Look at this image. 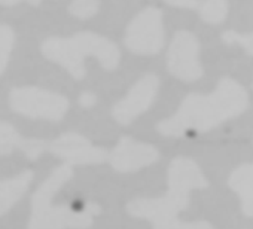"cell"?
<instances>
[{"instance_id": "cell-1", "label": "cell", "mask_w": 253, "mask_h": 229, "mask_svg": "<svg viewBox=\"0 0 253 229\" xmlns=\"http://www.w3.org/2000/svg\"><path fill=\"white\" fill-rule=\"evenodd\" d=\"M249 107V94L231 77H222L209 94L192 92L180 103L170 118L155 125L164 137H183L188 133H209L216 127L240 116Z\"/></svg>"}, {"instance_id": "cell-2", "label": "cell", "mask_w": 253, "mask_h": 229, "mask_svg": "<svg viewBox=\"0 0 253 229\" xmlns=\"http://www.w3.org/2000/svg\"><path fill=\"white\" fill-rule=\"evenodd\" d=\"M167 192L158 198H136L126 204V211L146 219L152 229H214L207 220L186 222L179 217L189 207L191 192L206 189L209 182L200 165L191 158H174L167 168Z\"/></svg>"}, {"instance_id": "cell-3", "label": "cell", "mask_w": 253, "mask_h": 229, "mask_svg": "<svg viewBox=\"0 0 253 229\" xmlns=\"http://www.w3.org/2000/svg\"><path fill=\"white\" fill-rule=\"evenodd\" d=\"M73 177V168L69 164L57 167L32 196V214L29 229H89L94 217L101 208L95 202H88L82 210H73L69 205H54V195Z\"/></svg>"}, {"instance_id": "cell-4", "label": "cell", "mask_w": 253, "mask_h": 229, "mask_svg": "<svg viewBox=\"0 0 253 229\" xmlns=\"http://www.w3.org/2000/svg\"><path fill=\"white\" fill-rule=\"evenodd\" d=\"M41 51L45 58L60 64L76 80L86 75L85 60L95 58L104 70H115L121 61L119 48L104 36L91 32H79L70 38H49Z\"/></svg>"}, {"instance_id": "cell-5", "label": "cell", "mask_w": 253, "mask_h": 229, "mask_svg": "<svg viewBox=\"0 0 253 229\" xmlns=\"http://www.w3.org/2000/svg\"><path fill=\"white\" fill-rule=\"evenodd\" d=\"M9 104L14 112L32 119H45L58 122L69 110V100L57 92L36 88H14L9 94Z\"/></svg>"}, {"instance_id": "cell-6", "label": "cell", "mask_w": 253, "mask_h": 229, "mask_svg": "<svg viewBox=\"0 0 253 229\" xmlns=\"http://www.w3.org/2000/svg\"><path fill=\"white\" fill-rule=\"evenodd\" d=\"M166 42L163 11L157 8H146L139 12L126 26L124 43L133 54L155 55Z\"/></svg>"}, {"instance_id": "cell-7", "label": "cell", "mask_w": 253, "mask_h": 229, "mask_svg": "<svg viewBox=\"0 0 253 229\" xmlns=\"http://www.w3.org/2000/svg\"><path fill=\"white\" fill-rule=\"evenodd\" d=\"M167 70L183 82L198 80L204 70L200 63V42L188 30L174 35L166 58Z\"/></svg>"}, {"instance_id": "cell-8", "label": "cell", "mask_w": 253, "mask_h": 229, "mask_svg": "<svg viewBox=\"0 0 253 229\" xmlns=\"http://www.w3.org/2000/svg\"><path fill=\"white\" fill-rule=\"evenodd\" d=\"M160 79L149 73L142 76L126 92L124 98L116 101L112 107V118L119 125H130L140 114H143L158 95Z\"/></svg>"}, {"instance_id": "cell-9", "label": "cell", "mask_w": 253, "mask_h": 229, "mask_svg": "<svg viewBox=\"0 0 253 229\" xmlns=\"http://www.w3.org/2000/svg\"><path fill=\"white\" fill-rule=\"evenodd\" d=\"M48 151L69 165H98L109 159V151L92 145L86 137L66 133L49 143Z\"/></svg>"}, {"instance_id": "cell-10", "label": "cell", "mask_w": 253, "mask_h": 229, "mask_svg": "<svg viewBox=\"0 0 253 229\" xmlns=\"http://www.w3.org/2000/svg\"><path fill=\"white\" fill-rule=\"evenodd\" d=\"M158 159L160 152L155 146L131 137H121L109 152L107 162L118 173H134L155 164Z\"/></svg>"}, {"instance_id": "cell-11", "label": "cell", "mask_w": 253, "mask_h": 229, "mask_svg": "<svg viewBox=\"0 0 253 229\" xmlns=\"http://www.w3.org/2000/svg\"><path fill=\"white\" fill-rule=\"evenodd\" d=\"M48 146L41 139H24L11 124L0 122V155H11L15 149H20L30 161H36Z\"/></svg>"}, {"instance_id": "cell-12", "label": "cell", "mask_w": 253, "mask_h": 229, "mask_svg": "<svg viewBox=\"0 0 253 229\" xmlns=\"http://www.w3.org/2000/svg\"><path fill=\"white\" fill-rule=\"evenodd\" d=\"M228 186L238 196L243 214L253 217V162L237 167L229 174Z\"/></svg>"}, {"instance_id": "cell-13", "label": "cell", "mask_w": 253, "mask_h": 229, "mask_svg": "<svg viewBox=\"0 0 253 229\" xmlns=\"http://www.w3.org/2000/svg\"><path fill=\"white\" fill-rule=\"evenodd\" d=\"M33 182V171L27 170L15 177L0 180V216L9 211L27 192Z\"/></svg>"}, {"instance_id": "cell-14", "label": "cell", "mask_w": 253, "mask_h": 229, "mask_svg": "<svg viewBox=\"0 0 253 229\" xmlns=\"http://www.w3.org/2000/svg\"><path fill=\"white\" fill-rule=\"evenodd\" d=\"M228 11L226 0H204L198 8L201 20L209 24H220L226 18Z\"/></svg>"}, {"instance_id": "cell-15", "label": "cell", "mask_w": 253, "mask_h": 229, "mask_svg": "<svg viewBox=\"0 0 253 229\" xmlns=\"http://www.w3.org/2000/svg\"><path fill=\"white\" fill-rule=\"evenodd\" d=\"M15 43V33L9 26L0 24V75L5 72Z\"/></svg>"}, {"instance_id": "cell-16", "label": "cell", "mask_w": 253, "mask_h": 229, "mask_svg": "<svg viewBox=\"0 0 253 229\" xmlns=\"http://www.w3.org/2000/svg\"><path fill=\"white\" fill-rule=\"evenodd\" d=\"M100 11V0H72L69 5V12L79 18V20H88L97 15Z\"/></svg>"}, {"instance_id": "cell-17", "label": "cell", "mask_w": 253, "mask_h": 229, "mask_svg": "<svg viewBox=\"0 0 253 229\" xmlns=\"http://www.w3.org/2000/svg\"><path fill=\"white\" fill-rule=\"evenodd\" d=\"M222 40L225 45L228 46H241L247 55L253 57V33H246V35H240L238 32L234 30H228L222 33Z\"/></svg>"}, {"instance_id": "cell-18", "label": "cell", "mask_w": 253, "mask_h": 229, "mask_svg": "<svg viewBox=\"0 0 253 229\" xmlns=\"http://www.w3.org/2000/svg\"><path fill=\"white\" fill-rule=\"evenodd\" d=\"M170 6L180 8V9H198L201 2L200 0H164Z\"/></svg>"}, {"instance_id": "cell-19", "label": "cell", "mask_w": 253, "mask_h": 229, "mask_svg": "<svg viewBox=\"0 0 253 229\" xmlns=\"http://www.w3.org/2000/svg\"><path fill=\"white\" fill-rule=\"evenodd\" d=\"M79 104L82 107H92L95 103H97V95L91 91H84L81 95H79Z\"/></svg>"}, {"instance_id": "cell-20", "label": "cell", "mask_w": 253, "mask_h": 229, "mask_svg": "<svg viewBox=\"0 0 253 229\" xmlns=\"http://www.w3.org/2000/svg\"><path fill=\"white\" fill-rule=\"evenodd\" d=\"M21 0H0V5H3V6H14L17 3H20Z\"/></svg>"}, {"instance_id": "cell-21", "label": "cell", "mask_w": 253, "mask_h": 229, "mask_svg": "<svg viewBox=\"0 0 253 229\" xmlns=\"http://www.w3.org/2000/svg\"><path fill=\"white\" fill-rule=\"evenodd\" d=\"M27 2L32 5V6H39L41 5V2H42V0H27Z\"/></svg>"}]
</instances>
